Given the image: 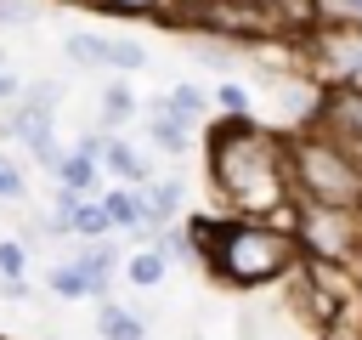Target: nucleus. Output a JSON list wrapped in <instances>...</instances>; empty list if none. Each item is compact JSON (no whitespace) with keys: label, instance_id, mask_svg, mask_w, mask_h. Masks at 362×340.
<instances>
[{"label":"nucleus","instance_id":"0eeeda50","mask_svg":"<svg viewBox=\"0 0 362 340\" xmlns=\"http://www.w3.org/2000/svg\"><path fill=\"white\" fill-rule=\"evenodd\" d=\"M74 266L85 272L90 300H107V283H113V272L124 266V255H119L107 238H85V244H79V255H74Z\"/></svg>","mask_w":362,"mask_h":340},{"label":"nucleus","instance_id":"f257e3e1","mask_svg":"<svg viewBox=\"0 0 362 340\" xmlns=\"http://www.w3.org/2000/svg\"><path fill=\"white\" fill-rule=\"evenodd\" d=\"M204 164L232 215H288V130L255 125L249 113H221V125L204 136Z\"/></svg>","mask_w":362,"mask_h":340},{"label":"nucleus","instance_id":"393cba45","mask_svg":"<svg viewBox=\"0 0 362 340\" xmlns=\"http://www.w3.org/2000/svg\"><path fill=\"white\" fill-rule=\"evenodd\" d=\"M23 266H28V255H23V244H11V238H0V278H23Z\"/></svg>","mask_w":362,"mask_h":340},{"label":"nucleus","instance_id":"c85d7f7f","mask_svg":"<svg viewBox=\"0 0 362 340\" xmlns=\"http://www.w3.org/2000/svg\"><path fill=\"white\" fill-rule=\"evenodd\" d=\"M351 17H362V0H351Z\"/></svg>","mask_w":362,"mask_h":340},{"label":"nucleus","instance_id":"cd10ccee","mask_svg":"<svg viewBox=\"0 0 362 340\" xmlns=\"http://www.w3.org/2000/svg\"><path fill=\"white\" fill-rule=\"evenodd\" d=\"M45 6H79V11H102V0H45Z\"/></svg>","mask_w":362,"mask_h":340},{"label":"nucleus","instance_id":"7ed1b4c3","mask_svg":"<svg viewBox=\"0 0 362 340\" xmlns=\"http://www.w3.org/2000/svg\"><path fill=\"white\" fill-rule=\"evenodd\" d=\"M288 181H294V198L362 210V159L317 125L288 130Z\"/></svg>","mask_w":362,"mask_h":340},{"label":"nucleus","instance_id":"412c9836","mask_svg":"<svg viewBox=\"0 0 362 340\" xmlns=\"http://www.w3.org/2000/svg\"><path fill=\"white\" fill-rule=\"evenodd\" d=\"M102 40H107V34H68L62 45H68V57H74L79 68H102Z\"/></svg>","mask_w":362,"mask_h":340},{"label":"nucleus","instance_id":"6e6552de","mask_svg":"<svg viewBox=\"0 0 362 340\" xmlns=\"http://www.w3.org/2000/svg\"><path fill=\"white\" fill-rule=\"evenodd\" d=\"M102 176H113V181H124V187H141L153 170H147V159H141L130 142L107 136V147H102Z\"/></svg>","mask_w":362,"mask_h":340},{"label":"nucleus","instance_id":"b1692460","mask_svg":"<svg viewBox=\"0 0 362 340\" xmlns=\"http://www.w3.org/2000/svg\"><path fill=\"white\" fill-rule=\"evenodd\" d=\"M23 102L57 108V102H62V79H28V85H23Z\"/></svg>","mask_w":362,"mask_h":340},{"label":"nucleus","instance_id":"39448f33","mask_svg":"<svg viewBox=\"0 0 362 340\" xmlns=\"http://www.w3.org/2000/svg\"><path fill=\"white\" fill-rule=\"evenodd\" d=\"M305 125H317V130H328L334 142H345L351 153H362V85L322 79V85H317V108H311Z\"/></svg>","mask_w":362,"mask_h":340},{"label":"nucleus","instance_id":"f03ea898","mask_svg":"<svg viewBox=\"0 0 362 340\" xmlns=\"http://www.w3.org/2000/svg\"><path fill=\"white\" fill-rule=\"evenodd\" d=\"M288 221H294V204H288V215H192L187 244L221 283L260 289V283L294 278V266L305 261Z\"/></svg>","mask_w":362,"mask_h":340},{"label":"nucleus","instance_id":"aec40b11","mask_svg":"<svg viewBox=\"0 0 362 340\" xmlns=\"http://www.w3.org/2000/svg\"><path fill=\"white\" fill-rule=\"evenodd\" d=\"M45 289H51V295H62V300H90V289H85V272H79L74 261L51 266V272H45Z\"/></svg>","mask_w":362,"mask_h":340},{"label":"nucleus","instance_id":"9b49d317","mask_svg":"<svg viewBox=\"0 0 362 340\" xmlns=\"http://www.w3.org/2000/svg\"><path fill=\"white\" fill-rule=\"evenodd\" d=\"M96 334H102V340H141L147 323H141L130 306H119V300H96Z\"/></svg>","mask_w":362,"mask_h":340},{"label":"nucleus","instance_id":"a211bd4d","mask_svg":"<svg viewBox=\"0 0 362 340\" xmlns=\"http://www.w3.org/2000/svg\"><path fill=\"white\" fill-rule=\"evenodd\" d=\"M317 340H362V300H345V306L317 329Z\"/></svg>","mask_w":362,"mask_h":340},{"label":"nucleus","instance_id":"6ab92c4d","mask_svg":"<svg viewBox=\"0 0 362 340\" xmlns=\"http://www.w3.org/2000/svg\"><path fill=\"white\" fill-rule=\"evenodd\" d=\"M164 102H170L187 125H204V113H209V96H204L198 85H187V79H181V85H170V96H164Z\"/></svg>","mask_w":362,"mask_h":340},{"label":"nucleus","instance_id":"4468645a","mask_svg":"<svg viewBox=\"0 0 362 340\" xmlns=\"http://www.w3.org/2000/svg\"><path fill=\"white\" fill-rule=\"evenodd\" d=\"M124 283L130 289H153V283H164V272H170V261L158 255V249H136V255H124Z\"/></svg>","mask_w":362,"mask_h":340},{"label":"nucleus","instance_id":"bb28decb","mask_svg":"<svg viewBox=\"0 0 362 340\" xmlns=\"http://www.w3.org/2000/svg\"><path fill=\"white\" fill-rule=\"evenodd\" d=\"M17 96H23V79H17L11 68H0V108H11Z\"/></svg>","mask_w":362,"mask_h":340},{"label":"nucleus","instance_id":"f3484780","mask_svg":"<svg viewBox=\"0 0 362 340\" xmlns=\"http://www.w3.org/2000/svg\"><path fill=\"white\" fill-rule=\"evenodd\" d=\"M130 113H136V91H130L124 79H107V85H102V125L113 130V125H124Z\"/></svg>","mask_w":362,"mask_h":340},{"label":"nucleus","instance_id":"2eb2a0df","mask_svg":"<svg viewBox=\"0 0 362 340\" xmlns=\"http://www.w3.org/2000/svg\"><path fill=\"white\" fill-rule=\"evenodd\" d=\"M107 17H158V23H181V0H102Z\"/></svg>","mask_w":362,"mask_h":340},{"label":"nucleus","instance_id":"ddd939ff","mask_svg":"<svg viewBox=\"0 0 362 340\" xmlns=\"http://www.w3.org/2000/svg\"><path fill=\"white\" fill-rule=\"evenodd\" d=\"M141 193H147V215H153V227L164 232L175 215H181V181H141Z\"/></svg>","mask_w":362,"mask_h":340},{"label":"nucleus","instance_id":"f8f14e48","mask_svg":"<svg viewBox=\"0 0 362 340\" xmlns=\"http://www.w3.org/2000/svg\"><path fill=\"white\" fill-rule=\"evenodd\" d=\"M102 68L107 74H136V68H147V45H136L130 34H107L102 40Z\"/></svg>","mask_w":362,"mask_h":340},{"label":"nucleus","instance_id":"4be33fe9","mask_svg":"<svg viewBox=\"0 0 362 340\" xmlns=\"http://www.w3.org/2000/svg\"><path fill=\"white\" fill-rule=\"evenodd\" d=\"M215 108H221V113H249V85H238L232 74H221V85H215Z\"/></svg>","mask_w":362,"mask_h":340},{"label":"nucleus","instance_id":"1a4fd4ad","mask_svg":"<svg viewBox=\"0 0 362 340\" xmlns=\"http://www.w3.org/2000/svg\"><path fill=\"white\" fill-rule=\"evenodd\" d=\"M57 181H62V187H74V193H102V159H96V153H85V147H74V153H62Z\"/></svg>","mask_w":362,"mask_h":340},{"label":"nucleus","instance_id":"423d86ee","mask_svg":"<svg viewBox=\"0 0 362 340\" xmlns=\"http://www.w3.org/2000/svg\"><path fill=\"white\" fill-rule=\"evenodd\" d=\"M141 130H147V142H153L158 153H170V159H181V153H187V142H192V125H187L170 102H147Z\"/></svg>","mask_w":362,"mask_h":340},{"label":"nucleus","instance_id":"9d476101","mask_svg":"<svg viewBox=\"0 0 362 340\" xmlns=\"http://www.w3.org/2000/svg\"><path fill=\"white\" fill-rule=\"evenodd\" d=\"M62 215H68V232H74V238H107V232H113V221H107V210H102V193H79L74 210H62Z\"/></svg>","mask_w":362,"mask_h":340},{"label":"nucleus","instance_id":"a878e982","mask_svg":"<svg viewBox=\"0 0 362 340\" xmlns=\"http://www.w3.org/2000/svg\"><path fill=\"white\" fill-rule=\"evenodd\" d=\"M0 198H23V170L0 153Z\"/></svg>","mask_w":362,"mask_h":340},{"label":"nucleus","instance_id":"dca6fc26","mask_svg":"<svg viewBox=\"0 0 362 340\" xmlns=\"http://www.w3.org/2000/svg\"><path fill=\"white\" fill-rule=\"evenodd\" d=\"M238 51H243V45L215 40V34H198V40H192V57H198L204 68H215V74H232V68H238Z\"/></svg>","mask_w":362,"mask_h":340},{"label":"nucleus","instance_id":"5701e85b","mask_svg":"<svg viewBox=\"0 0 362 340\" xmlns=\"http://www.w3.org/2000/svg\"><path fill=\"white\" fill-rule=\"evenodd\" d=\"M40 23V0H0V28H28Z\"/></svg>","mask_w":362,"mask_h":340},{"label":"nucleus","instance_id":"c756f323","mask_svg":"<svg viewBox=\"0 0 362 340\" xmlns=\"http://www.w3.org/2000/svg\"><path fill=\"white\" fill-rule=\"evenodd\" d=\"M0 68H6V51H0Z\"/></svg>","mask_w":362,"mask_h":340},{"label":"nucleus","instance_id":"20e7f679","mask_svg":"<svg viewBox=\"0 0 362 340\" xmlns=\"http://www.w3.org/2000/svg\"><path fill=\"white\" fill-rule=\"evenodd\" d=\"M294 238L311 261H351L362 266V210H339V204H311L294 198Z\"/></svg>","mask_w":362,"mask_h":340}]
</instances>
